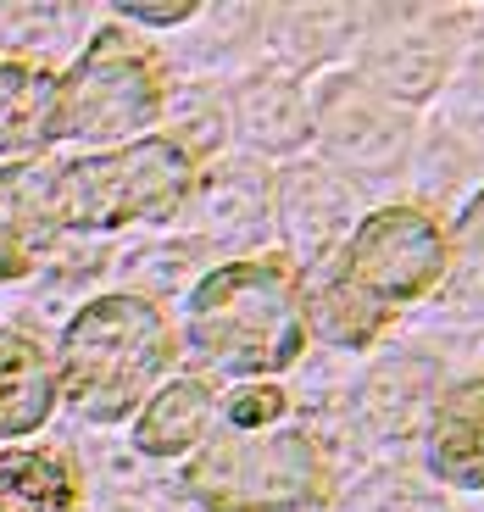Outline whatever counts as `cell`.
I'll list each match as a JSON object with an SVG mask.
<instances>
[{"label": "cell", "mask_w": 484, "mask_h": 512, "mask_svg": "<svg viewBox=\"0 0 484 512\" xmlns=\"http://www.w3.org/2000/svg\"><path fill=\"white\" fill-rule=\"evenodd\" d=\"M190 346L223 373H279L306 351V307L290 268L229 262L190 301Z\"/></svg>", "instance_id": "3"}, {"label": "cell", "mask_w": 484, "mask_h": 512, "mask_svg": "<svg viewBox=\"0 0 484 512\" xmlns=\"http://www.w3.org/2000/svg\"><path fill=\"white\" fill-rule=\"evenodd\" d=\"M56 401V373L45 362V351L28 334L0 329V440L34 435L51 418Z\"/></svg>", "instance_id": "10"}, {"label": "cell", "mask_w": 484, "mask_h": 512, "mask_svg": "<svg viewBox=\"0 0 484 512\" xmlns=\"http://www.w3.org/2000/svg\"><path fill=\"white\" fill-rule=\"evenodd\" d=\"M56 140V73L39 62L0 67V156H34Z\"/></svg>", "instance_id": "9"}, {"label": "cell", "mask_w": 484, "mask_h": 512, "mask_svg": "<svg viewBox=\"0 0 484 512\" xmlns=\"http://www.w3.org/2000/svg\"><path fill=\"white\" fill-rule=\"evenodd\" d=\"M78 485L56 451H0V512H73Z\"/></svg>", "instance_id": "12"}, {"label": "cell", "mask_w": 484, "mask_h": 512, "mask_svg": "<svg viewBox=\"0 0 484 512\" xmlns=\"http://www.w3.org/2000/svg\"><path fill=\"white\" fill-rule=\"evenodd\" d=\"M51 234V179L34 167H6L0 173V279L34 268Z\"/></svg>", "instance_id": "8"}, {"label": "cell", "mask_w": 484, "mask_h": 512, "mask_svg": "<svg viewBox=\"0 0 484 512\" xmlns=\"http://www.w3.org/2000/svg\"><path fill=\"white\" fill-rule=\"evenodd\" d=\"M212 384L206 379H173L167 390H156L151 407L140 412V423H134V446L145 451V457H179V451H190L195 440H206V429H212Z\"/></svg>", "instance_id": "11"}, {"label": "cell", "mask_w": 484, "mask_h": 512, "mask_svg": "<svg viewBox=\"0 0 484 512\" xmlns=\"http://www.w3.org/2000/svg\"><path fill=\"white\" fill-rule=\"evenodd\" d=\"M279 412H284V390H273V384H256V390H245V396L229 407V423L240 429V435H256V429H268Z\"/></svg>", "instance_id": "13"}, {"label": "cell", "mask_w": 484, "mask_h": 512, "mask_svg": "<svg viewBox=\"0 0 484 512\" xmlns=\"http://www.w3.org/2000/svg\"><path fill=\"white\" fill-rule=\"evenodd\" d=\"M167 73L145 39L123 28H101L67 78H56V134L117 140L162 112Z\"/></svg>", "instance_id": "5"}, {"label": "cell", "mask_w": 484, "mask_h": 512, "mask_svg": "<svg viewBox=\"0 0 484 512\" xmlns=\"http://www.w3.org/2000/svg\"><path fill=\"white\" fill-rule=\"evenodd\" d=\"M323 457L306 435H223L190 468V490L212 512H290L323 501Z\"/></svg>", "instance_id": "6"}, {"label": "cell", "mask_w": 484, "mask_h": 512, "mask_svg": "<svg viewBox=\"0 0 484 512\" xmlns=\"http://www.w3.org/2000/svg\"><path fill=\"white\" fill-rule=\"evenodd\" d=\"M195 167L173 140H134L112 156L51 173V223L56 229H123L134 218H167L184 201Z\"/></svg>", "instance_id": "4"}, {"label": "cell", "mask_w": 484, "mask_h": 512, "mask_svg": "<svg viewBox=\"0 0 484 512\" xmlns=\"http://www.w3.org/2000/svg\"><path fill=\"white\" fill-rule=\"evenodd\" d=\"M195 6L190 0H173V6H117V17H134V23H151V28H162V23H184Z\"/></svg>", "instance_id": "14"}, {"label": "cell", "mask_w": 484, "mask_h": 512, "mask_svg": "<svg viewBox=\"0 0 484 512\" xmlns=\"http://www.w3.org/2000/svg\"><path fill=\"white\" fill-rule=\"evenodd\" d=\"M457 240L468 245V251H479V256H484V195L468 206V212H462V223H457Z\"/></svg>", "instance_id": "15"}, {"label": "cell", "mask_w": 484, "mask_h": 512, "mask_svg": "<svg viewBox=\"0 0 484 512\" xmlns=\"http://www.w3.org/2000/svg\"><path fill=\"white\" fill-rule=\"evenodd\" d=\"M173 323L145 295H101L62 334V390L73 412L95 423H117L140 407L173 368Z\"/></svg>", "instance_id": "1"}, {"label": "cell", "mask_w": 484, "mask_h": 512, "mask_svg": "<svg viewBox=\"0 0 484 512\" xmlns=\"http://www.w3.org/2000/svg\"><path fill=\"white\" fill-rule=\"evenodd\" d=\"M446 234L418 206H384L345 245V262L323 301V329L340 346H368L395 307H407L446 273Z\"/></svg>", "instance_id": "2"}, {"label": "cell", "mask_w": 484, "mask_h": 512, "mask_svg": "<svg viewBox=\"0 0 484 512\" xmlns=\"http://www.w3.org/2000/svg\"><path fill=\"white\" fill-rule=\"evenodd\" d=\"M429 468L457 490H484V379L451 384L429 423Z\"/></svg>", "instance_id": "7"}]
</instances>
